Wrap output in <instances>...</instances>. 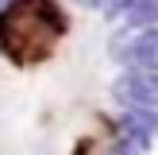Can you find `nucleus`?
<instances>
[{
  "label": "nucleus",
  "instance_id": "20e7f679",
  "mask_svg": "<svg viewBox=\"0 0 158 155\" xmlns=\"http://www.w3.org/2000/svg\"><path fill=\"white\" fill-rule=\"evenodd\" d=\"M154 132H158V108H123V116H120V136L151 140Z\"/></svg>",
  "mask_w": 158,
  "mask_h": 155
},
{
  "label": "nucleus",
  "instance_id": "6e6552de",
  "mask_svg": "<svg viewBox=\"0 0 158 155\" xmlns=\"http://www.w3.org/2000/svg\"><path fill=\"white\" fill-rule=\"evenodd\" d=\"M81 4H89V8H100V12H104V4H108V0H81Z\"/></svg>",
  "mask_w": 158,
  "mask_h": 155
},
{
  "label": "nucleus",
  "instance_id": "f257e3e1",
  "mask_svg": "<svg viewBox=\"0 0 158 155\" xmlns=\"http://www.w3.org/2000/svg\"><path fill=\"white\" fill-rule=\"evenodd\" d=\"M66 31L69 16L58 0H12L0 8V54L19 70L46 62Z\"/></svg>",
  "mask_w": 158,
  "mask_h": 155
},
{
  "label": "nucleus",
  "instance_id": "423d86ee",
  "mask_svg": "<svg viewBox=\"0 0 158 155\" xmlns=\"http://www.w3.org/2000/svg\"><path fill=\"white\" fill-rule=\"evenodd\" d=\"M147 147H151V140H139V136H116L112 147H108L104 155H143Z\"/></svg>",
  "mask_w": 158,
  "mask_h": 155
},
{
  "label": "nucleus",
  "instance_id": "0eeeda50",
  "mask_svg": "<svg viewBox=\"0 0 158 155\" xmlns=\"http://www.w3.org/2000/svg\"><path fill=\"white\" fill-rule=\"evenodd\" d=\"M127 4H131V0H108V4H104V16H120Z\"/></svg>",
  "mask_w": 158,
  "mask_h": 155
},
{
  "label": "nucleus",
  "instance_id": "f03ea898",
  "mask_svg": "<svg viewBox=\"0 0 158 155\" xmlns=\"http://www.w3.org/2000/svg\"><path fill=\"white\" fill-rule=\"evenodd\" d=\"M108 54L116 62H123L127 70H154L158 74V27L116 35L112 46H108Z\"/></svg>",
  "mask_w": 158,
  "mask_h": 155
},
{
  "label": "nucleus",
  "instance_id": "7ed1b4c3",
  "mask_svg": "<svg viewBox=\"0 0 158 155\" xmlns=\"http://www.w3.org/2000/svg\"><path fill=\"white\" fill-rule=\"evenodd\" d=\"M112 101L123 108H158V74L154 70H123L112 82Z\"/></svg>",
  "mask_w": 158,
  "mask_h": 155
},
{
  "label": "nucleus",
  "instance_id": "39448f33",
  "mask_svg": "<svg viewBox=\"0 0 158 155\" xmlns=\"http://www.w3.org/2000/svg\"><path fill=\"white\" fill-rule=\"evenodd\" d=\"M120 16H123V27H127V31L158 27V0H131Z\"/></svg>",
  "mask_w": 158,
  "mask_h": 155
},
{
  "label": "nucleus",
  "instance_id": "1a4fd4ad",
  "mask_svg": "<svg viewBox=\"0 0 158 155\" xmlns=\"http://www.w3.org/2000/svg\"><path fill=\"white\" fill-rule=\"evenodd\" d=\"M8 4H12V0H0V8H8Z\"/></svg>",
  "mask_w": 158,
  "mask_h": 155
}]
</instances>
